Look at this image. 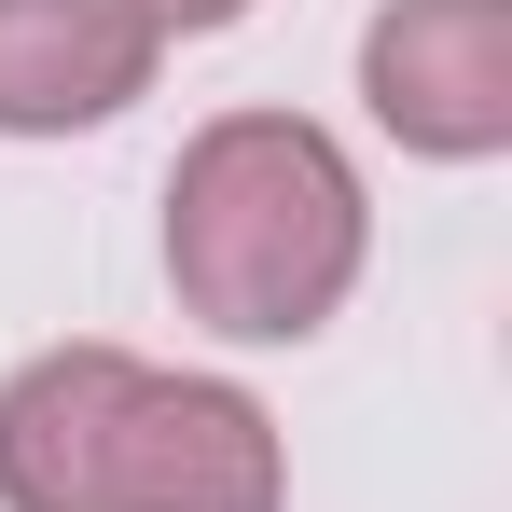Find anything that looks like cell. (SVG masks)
<instances>
[{
	"label": "cell",
	"instance_id": "1",
	"mask_svg": "<svg viewBox=\"0 0 512 512\" xmlns=\"http://www.w3.org/2000/svg\"><path fill=\"white\" fill-rule=\"evenodd\" d=\"M0 499L14 512H277V429L208 374L125 346H56L0 388Z\"/></svg>",
	"mask_w": 512,
	"mask_h": 512
},
{
	"label": "cell",
	"instance_id": "2",
	"mask_svg": "<svg viewBox=\"0 0 512 512\" xmlns=\"http://www.w3.org/2000/svg\"><path fill=\"white\" fill-rule=\"evenodd\" d=\"M167 277L208 333H250V346H291L319 333L360 277V180L319 125L291 111H236L208 125L167 180Z\"/></svg>",
	"mask_w": 512,
	"mask_h": 512
},
{
	"label": "cell",
	"instance_id": "3",
	"mask_svg": "<svg viewBox=\"0 0 512 512\" xmlns=\"http://www.w3.org/2000/svg\"><path fill=\"white\" fill-rule=\"evenodd\" d=\"M374 125L416 153H499L512 139V0H388L360 42Z\"/></svg>",
	"mask_w": 512,
	"mask_h": 512
},
{
	"label": "cell",
	"instance_id": "4",
	"mask_svg": "<svg viewBox=\"0 0 512 512\" xmlns=\"http://www.w3.org/2000/svg\"><path fill=\"white\" fill-rule=\"evenodd\" d=\"M167 28L125 0H0V125L56 139V125H111L125 97L153 84Z\"/></svg>",
	"mask_w": 512,
	"mask_h": 512
},
{
	"label": "cell",
	"instance_id": "5",
	"mask_svg": "<svg viewBox=\"0 0 512 512\" xmlns=\"http://www.w3.org/2000/svg\"><path fill=\"white\" fill-rule=\"evenodd\" d=\"M125 14H153V28H222V14H250V0H125Z\"/></svg>",
	"mask_w": 512,
	"mask_h": 512
}]
</instances>
